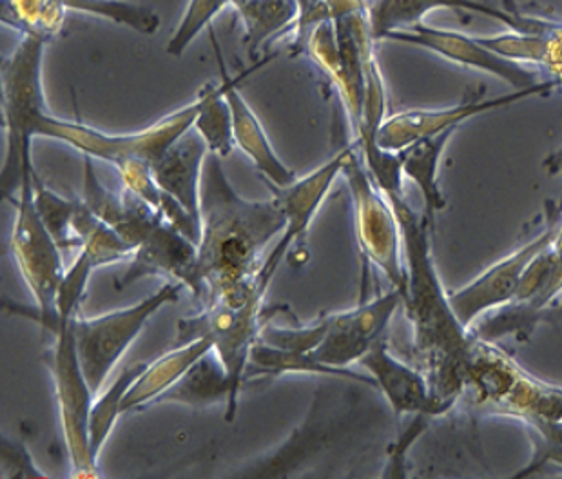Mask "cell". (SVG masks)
<instances>
[{
	"instance_id": "cell-1",
	"label": "cell",
	"mask_w": 562,
	"mask_h": 479,
	"mask_svg": "<svg viewBox=\"0 0 562 479\" xmlns=\"http://www.w3.org/2000/svg\"><path fill=\"white\" fill-rule=\"evenodd\" d=\"M200 302L238 303L266 300L261 267L269 245L285 230L277 194L267 200L244 199L225 175L222 158L209 153L200 191Z\"/></svg>"
},
{
	"instance_id": "cell-2",
	"label": "cell",
	"mask_w": 562,
	"mask_h": 479,
	"mask_svg": "<svg viewBox=\"0 0 562 479\" xmlns=\"http://www.w3.org/2000/svg\"><path fill=\"white\" fill-rule=\"evenodd\" d=\"M386 200L402 227L406 277L403 308L411 322L416 365L427 375L442 414H448L463 398L475 334L458 319L450 292L442 286L430 244L432 225L412 208L405 193Z\"/></svg>"
},
{
	"instance_id": "cell-3",
	"label": "cell",
	"mask_w": 562,
	"mask_h": 479,
	"mask_svg": "<svg viewBox=\"0 0 562 479\" xmlns=\"http://www.w3.org/2000/svg\"><path fill=\"white\" fill-rule=\"evenodd\" d=\"M47 42L22 37L15 49L2 60V122L5 153L2 161V194L10 200L21 188L22 178L32 169V142L37 138L38 120L47 113L42 83V66Z\"/></svg>"
},
{
	"instance_id": "cell-4",
	"label": "cell",
	"mask_w": 562,
	"mask_h": 479,
	"mask_svg": "<svg viewBox=\"0 0 562 479\" xmlns=\"http://www.w3.org/2000/svg\"><path fill=\"white\" fill-rule=\"evenodd\" d=\"M33 172L35 167L27 169L22 178L21 188L11 202L15 205V224L11 231V256L26 281L27 289L35 300V308L5 300L4 309L11 314L38 323L44 331L57 323V298L63 286L66 267L63 261V249L49 235L46 225L38 214L33 199Z\"/></svg>"
},
{
	"instance_id": "cell-5",
	"label": "cell",
	"mask_w": 562,
	"mask_h": 479,
	"mask_svg": "<svg viewBox=\"0 0 562 479\" xmlns=\"http://www.w3.org/2000/svg\"><path fill=\"white\" fill-rule=\"evenodd\" d=\"M200 104L202 97L199 94L193 102L133 133H105L77 120L58 119L47 111L38 120L35 136L63 142L82 157L108 161L113 167L127 158H142L155 166L158 158L193 127Z\"/></svg>"
},
{
	"instance_id": "cell-6",
	"label": "cell",
	"mask_w": 562,
	"mask_h": 479,
	"mask_svg": "<svg viewBox=\"0 0 562 479\" xmlns=\"http://www.w3.org/2000/svg\"><path fill=\"white\" fill-rule=\"evenodd\" d=\"M180 283L166 281L157 291L131 308L116 309L100 316L77 314L74 323L75 342L79 350L80 364L94 397L104 389L105 381L115 369L122 356L133 342L140 336L147 322L166 308L167 303L180 298Z\"/></svg>"
},
{
	"instance_id": "cell-7",
	"label": "cell",
	"mask_w": 562,
	"mask_h": 479,
	"mask_svg": "<svg viewBox=\"0 0 562 479\" xmlns=\"http://www.w3.org/2000/svg\"><path fill=\"white\" fill-rule=\"evenodd\" d=\"M75 320V319H74ZM74 320L58 323L53 328V344L44 355L57 394L58 416L63 428L64 443L68 448L71 476L97 478L100 476L99 459L94 458L89 439V412L93 405L94 392L83 375Z\"/></svg>"
},
{
	"instance_id": "cell-8",
	"label": "cell",
	"mask_w": 562,
	"mask_h": 479,
	"mask_svg": "<svg viewBox=\"0 0 562 479\" xmlns=\"http://www.w3.org/2000/svg\"><path fill=\"white\" fill-rule=\"evenodd\" d=\"M345 180L349 186L356 239L361 256L370 266L391 281V286L405 291V258H403L402 227L385 194L375 186L364 167L355 142L350 144L344 164Z\"/></svg>"
},
{
	"instance_id": "cell-9",
	"label": "cell",
	"mask_w": 562,
	"mask_h": 479,
	"mask_svg": "<svg viewBox=\"0 0 562 479\" xmlns=\"http://www.w3.org/2000/svg\"><path fill=\"white\" fill-rule=\"evenodd\" d=\"M266 322L263 300L252 298L247 302H213L202 305V311L178 322L177 344L193 339H207L213 350L222 359L229 375L233 389V411L238 412L245 372L250 353L260 339L261 327Z\"/></svg>"
},
{
	"instance_id": "cell-10",
	"label": "cell",
	"mask_w": 562,
	"mask_h": 479,
	"mask_svg": "<svg viewBox=\"0 0 562 479\" xmlns=\"http://www.w3.org/2000/svg\"><path fill=\"white\" fill-rule=\"evenodd\" d=\"M562 202H547V219L539 235L486 267L474 280L450 292V302L463 325L472 328L484 316L499 311L516 298L531 264L558 235Z\"/></svg>"
},
{
	"instance_id": "cell-11",
	"label": "cell",
	"mask_w": 562,
	"mask_h": 479,
	"mask_svg": "<svg viewBox=\"0 0 562 479\" xmlns=\"http://www.w3.org/2000/svg\"><path fill=\"white\" fill-rule=\"evenodd\" d=\"M559 88L561 86L555 80L547 79L533 88L512 89L508 93L499 94L494 99H483L480 93L472 99H464L459 104L450 105V108L402 111V113L386 116L383 120V124L380 125L378 135H375V142L386 152L400 153L422 138L441 135L445 131L458 130L459 125L475 119V116L486 115L490 111L517 104V102L531 99V97L552 93L553 89Z\"/></svg>"
},
{
	"instance_id": "cell-12",
	"label": "cell",
	"mask_w": 562,
	"mask_h": 479,
	"mask_svg": "<svg viewBox=\"0 0 562 479\" xmlns=\"http://www.w3.org/2000/svg\"><path fill=\"white\" fill-rule=\"evenodd\" d=\"M402 305L403 292L392 287L369 302L328 314L325 316L328 323L327 336L314 350V358L338 369L360 365L361 358L380 339L385 338L389 325Z\"/></svg>"
},
{
	"instance_id": "cell-13",
	"label": "cell",
	"mask_w": 562,
	"mask_h": 479,
	"mask_svg": "<svg viewBox=\"0 0 562 479\" xmlns=\"http://www.w3.org/2000/svg\"><path fill=\"white\" fill-rule=\"evenodd\" d=\"M350 146V144H349ZM349 146L339 149L334 157L323 161L322 166L307 172L305 177L294 178L286 188L277 189L281 209L285 214V230L278 238L277 245L269 250L266 264L261 267L260 286L263 291H269L271 281L274 280L278 267L285 260L289 250L297 245L302 247L307 236L308 227L316 219L323 202L327 200L336 178L344 172L345 158Z\"/></svg>"
},
{
	"instance_id": "cell-14",
	"label": "cell",
	"mask_w": 562,
	"mask_h": 479,
	"mask_svg": "<svg viewBox=\"0 0 562 479\" xmlns=\"http://www.w3.org/2000/svg\"><path fill=\"white\" fill-rule=\"evenodd\" d=\"M383 41L422 47L425 52L434 53L448 63L458 64L461 68L490 75L501 82L508 83L512 89L533 88L537 83L542 82L537 79L533 69L501 57L484 46L480 37H472V35L453 32V30L430 27L425 22L411 27V30L389 33Z\"/></svg>"
},
{
	"instance_id": "cell-15",
	"label": "cell",
	"mask_w": 562,
	"mask_h": 479,
	"mask_svg": "<svg viewBox=\"0 0 562 479\" xmlns=\"http://www.w3.org/2000/svg\"><path fill=\"white\" fill-rule=\"evenodd\" d=\"M207 32L211 44H213L214 58L218 64L220 79H222L220 82L224 83L225 99L231 105L235 146L252 161L256 171L266 178L269 186L277 189L286 188L296 178V175H294L291 167L286 166L285 161L278 157L277 149L267 136L266 127H263L255 110L250 108L249 102L245 100L240 91V83L245 79H249L255 71L263 68L272 57L261 58L260 63L250 66L244 74L233 77L227 66H225L224 53L220 47L218 38L214 35L213 27H209Z\"/></svg>"
},
{
	"instance_id": "cell-16",
	"label": "cell",
	"mask_w": 562,
	"mask_h": 479,
	"mask_svg": "<svg viewBox=\"0 0 562 479\" xmlns=\"http://www.w3.org/2000/svg\"><path fill=\"white\" fill-rule=\"evenodd\" d=\"M438 10L464 11L494 19L512 32L541 33L552 22L542 16L525 15L514 5L499 8L484 0H374L369 2L372 33L375 41L383 42L389 33L403 32L423 24L428 13Z\"/></svg>"
},
{
	"instance_id": "cell-17",
	"label": "cell",
	"mask_w": 562,
	"mask_h": 479,
	"mask_svg": "<svg viewBox=\"0 0 562 479\" xmlns=\"http://www.w3.org/2000/svg\"><path fill=\"white\" fill-rule=\"evenodd\" d=\"M127 271L116 281V289H124L133 281L146 277L171 278L175 283L188 287L193 297L200 298L199 244L183 236L166 220L142 239L130 258Z\"/></svg>"
},
{
	"instance_id": "cell-18",
	"label": "cell",
	"mask_w": 562,
	"mask_h": 479,
	"mask_svg": "<svg viewBox=\"0 0 562 479\" xmlns=\"http://www.w3.org/2000/svg\"><path fill=\"white\" fill-rule=\"evenodd\" d=\"M361 367L374 381V389L385 397L386 403L397 416L432 417L445 416L427 375L416 364H406L397 358L380 339L361 358Z\"/></svg>"
},
{
	"instance_id": "cell-19",
	"label": "cell",
	"mask_w": 562,
	"mask_h": 479,
	"mask_svg": "<svg viewBox=\"0 0 562 479\" xmlns=\"http://www.w3.org/2000/svg\"><path fill=\"white\" fill-rule=\"evenodd\" d=\"M207 157V144L199 131L191 127L153 166L161 191L196 216H200V191Z\"/></svg>"
},
{
	"instance_id": "cell-20",
	"label": "cell",
	"mask_w": 562,
	"mask_h": 479,
	"mask_svg": "<svg viewBox=\"0 0 562 479\" xmlns=\"http://www.w3.org/2000/svg\"><path fill=\"white\" fill-rule=\"evenodd\" d=\"M157 403H180L193 409L224 405L225 422L233 423L236 417L229 375L213 349L196 359L191 369L161 394Z\"/></svg>"
},
{
	"instance_id": "cell-21",
	"label": "cell",
	"mask_w": 562,
	"mask_h": 479,
	"mask_svg": "<svg viewBox=\"0 0 562 479\" xmlns=\"http://www.w3.org/2000/svg\"><path fill=\"white\" fill-rule=\"evenodd\" d=\"M211 349L213 345L209 344L207 339H193V342L178 344L166 355L151 364H146L125 394L124 405H122L124 414L140 411L144 406L157 405L161 394L169 391L191 369V365Z\"/></svg>"
},
{
	"instance_id": "cell-22",
	"label": "cell",
	"mask_w": 562,
	"mask_h": 479,
	"mask_svg": "<svg viewBox=\"0 0 562 479\" xmlns=\"http://www.w3.org/2000/svg\"><path fill=\"white\" fill-rule=\"evenodd\" d=\"M456 131H445L441 135L428 136L405 147L402 155L403 175L408 178L423 197V216L434 227V216L447 208L448 200L439 186V167L447 152L448 142Z\"/></svg>"
},
{
	"instance_id": "cell-23",
	"label": "cell",
	"mask_w": 562,
	"mask_h": 479,
	"mask_svg": "<svg viewBox=\"0 0 562 479\" xmlns=\"http://www.w3.org/2000/svg\"><path fill=\"white\" fill-rule=\"evenodd\" d=\"M244 26V46L252 60L263 46L283 33L294 32L300 21L296 0H231Z\"/></svg>"
},
{
	"instance_id": "cell-24",
	"label": "cell",
	"mask_w": 562,
	"mask_h": 479,
	"mask_svg": "<svg viewBox=\"0 0 562 479\" xmlns=\"http://www.w3.org/2000/svg\"><path fill=\"white\" fill-rule=\"evenodd\" d=\"M283 375L330 376V378H347V380L361 381L364 386L374 387V381L367 372L360 375L352 369H338L333 365L322 364L318 358H314L313 353L277 349L258 339L250 353L245 380L277 378Z\"/></svg>"
},
{
	"instance_id": "cell-25",
	"label": "cell",
	"mask_w": 562,
	"mask_h": 479,
	"mask_svg": "<svg viewBox=\"0 0 562 479\" xmlns=\"http://www.w3.org/2000/svg\"><path fill=\"white\" fill-rule=\"evenodd\" d=\"M66 0H0V21L22 37H37L47 44L63 33L68 19Z\"/></svg>"
},
{
	"instance_id": "cell-26",
	"label": "cell",
	"mask_w": 562,
	"mask_h": 479,
	"mask_svg": "<svg viewBox=\"0 0 562 479\" xmlns=\"http://www.w3.org/2000/svg\"><path fill=\"white\" fill-rule=\"evenodd\" d=\"M146 364H133L125 367L121 375L116 376V380L111 383L108 389L94 397L91 412H89V439H91V450L94 458H100L102 448L110 439L113 428H115L116 420L124 414L122 405L124 398L133 386V381L138 378Z\"/></svg>"
},
{
	"instance_id": "cell-27",
	"label": "cell",
	"mask_w": 562,
	"mask_h": 479,
	"mask_svg": "<svg viewBox=\"0 0 562 479\" xmlns=\"http://www.w3.org/2000/svg\"><path fill=\"white\" fill-rule=\"evenodd\" d=\"M200 97H202V104L193 127L207 144L209 153L224 160L235 152L236 147L235 136H233V115H231L229 102L225 99L224 83L207 86Z\"/></svg>"
},
{
	"instance_id": "cell-28",
	"label": "cell",
	"mask_w": 562,
	"mask_h": 479,
	"mask_svg": "<svg viewBox=\"0 0 562 479\" xmlns=\"http://www.w3.org/2000/svg\"><path fill=\"white\" fill-rule=\"evenodd\" d=\"M33 199L37 205L42 222L55 238L60 249H79L75 238V216L79 211L80 200L66 199L63 194L55 193L42 182L37 171L33 172Z\"/></svg>"
},
{
	"instance_id": "cell-29",
	"label": "cell",
	"mask_w": 562,
	"mask_h": 479,
	"mask_svg": "<svg viewBox=\"0 0 562 479\" xmlns=\"http://www.w3.org/2000/svg\"><path fill=\"white\" fill-rule=\"evenodd\" d=\"M69 11L100 16L121 26L131 27L140 35H155L160 27V15L147 5L127 0H66Z\"/></svg>"
},
{
	"instance_id": "cell-30",
	"label": "cell",
	"mask_w": 562,
	"mask_h": 479,
	"mask_svg": "<svg viewBox=\"0 0 562 479\" xmlns=\"http://www.w3.org/2000/svg\"><path fill=\"white\" fill-rule=\"evenodd\" d=\"M231 5V0H189L177 32L167 42V53L171 57H182L186 49L199 38L203 30L213 27V21Z\"/></svg>"
},
{
	"instance_id": "cell-31",
	"label": "cell",
	"mask_w": 562,
	"mask_h": 479,
	"mask_svg": "<svg viewBox=\"0 0 562 479\" xmlns=\"http://www.w3.org/2000/svg\"><path fill=\"white\" fill-rule=\"evenodd\" d=\"M552 22H550V26H552ZM547 30L541 33L512 32L510 30V32L499 33V35L480 37V41L501 57L522 64V66L531 64V66L541 68L544 52H547V38H544Z\"/></svg>"
},
{
	"instance_id": "cell-32",
	"label": "cell",
	"mask_w": 562,
	"mask_h": 479,
	"mask_svg": "<svg viewBox=\"0 0 562 479\" xmlns=\"http://www.w3.org/2000/svg\"><path fill=\"white\" fill-rule=\"evenodd\" d=\"M263 322L260 339L263 344L272 345L277 349L294 350V353H314L327 336L328 323L322 319L318 322L305 325V327H280L272 323Z\"/></svg>"
},
{
	"instance_id": "cell-33",
	"label": "cell",
	"mask_w": 562,
	"mask_h": 479,
	"mask_svg": "<svg viewBox=\"0 0 562 479\" xmlns=\"http://www.w3.org/2000/svg\"><path fill=\"white\" fill-rule=\"evenodd\" d=\"M116 171L121 175L122 183L124 189L136 194L138 199L146 200L147 203H151L153 208H157L160 211L161 191L158 186L157 177H155V169L153 164L142 158H127L122 160L121 164H116Z\"/></svg>"
},
{
	"instance_id": "cell-34",
	"label": "cell",
	"mask_w": 562,
	"mask_h": 479,
	"mask_svg": "<svg viewBox=\"0 0 562 479\" xmlns=\"http://www.w3.org/2000/svg\"><path fill=\"white\" fill-rule=\"evenodd\" d=\"M0 465L4 479L47 478L46 472L35 464L30 448L5 436L0 445Z\"/></svg>"
},
{
	"instance_id": "cell-35",
	"label": "cell",
	"mask_w": 562,
	"mask_h": 479,
	"mask_svg": "<svg viewBox=\"0 0 562 479\" xmlns=\"http://www.w3.org/2000/svg\"><path fill=\"white\" fill-rule=\"evenodd\" d=\"M296 2H300V8H302V10H307V8H313V5L319 4L323 0H296Z\"/></svg>"
}]
</instances>
